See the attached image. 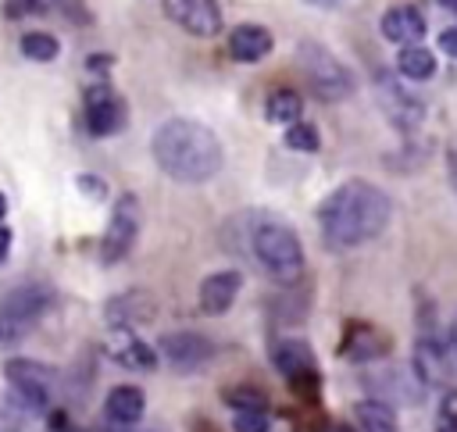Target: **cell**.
I'll use <instances>...</instances> for the list:
<instances>
[{"instance_id":"obj_41","label":"cell","mask_w":457,"mask_h":432,"mask_svg":"<svg viewBox=\"0 0 457 432\" xmlns=\"http://www.w3.org/2000/svg\"><path fill=\"white\" fill-rule=\"evenodd\" d=\"M118 432H129V428H118Z\"/></svg>"},{"instance_id":"obj_10","label":"cell","mask_w":457,"mask_h":432,"mask_svg":"<svg viewBox=\"0 0 457 432\" xmlns=\"http://www.w3.org/2000/svg\"><path fill=\"white\" fill-rule=\"evenodd\" d=\"M378 104H382V114H386L396 129H403V132L418 129V125H421V118H425L421 100H418L414 93H407L400 82H393L389 75H382V79H378Z\"/></svg>"},{"instance_id":"obj_31","label":"cell","mask_w":457,"mask_h":432,"mask_svg":"<svg viewBox=\"0 0 457 432\" xmlns=\"http://www.w3.org/2000/svg\"><path fill=\"white\" fill-rule=\"evenodd\" d=\"M111 64H114V57H111V54H93V57L86 61V68H89V71H96V75H100V71H107Z\"/></svg>"},{"instance_id":"obj_38","label":"cell","mask_w":457,"mask_h":432,"mask_svg":"<svg viewBox=\"0 0 457 432\" xmlns=\"http://www.w3.org/2000/svg\"><path fill=\"white\" fill-rule=\"evenodd\" d=\"M307 4H314V7H328V4H336V0H307Z\"/></svg>"},{"instance_id":"obj_12","label":"cell","mask_w":457,"mask_h":432,"mask_svg":"<svg viewBox=\"0 0 457 432\" xmlns=\"http://www.w3.org/2000/svg\"><path fill=\"white\" fill-rule=\"evenodd\" d=\"M239 289H243V271H236V268L207 275L200 282V311L204 314H225L236 303Z\"/></svg>"},{"instance_id":"obj_8","label":"cell","mask_w":457,"mask_h":432,"mask_svg":"<svg viewBox=\"0 0 457 432\" xmlns=\"http://www.w3.org/2000/svg\"><path fill=\"white\" fill-rule=\"evenodd\" d=\"M125 121H129V107L118 89H111L107 82L86 89V129L93 136H114L125 129Z\"/></svg>"},{"instance_id":"obj_39","label":"cell","mask_w":457,"mask_h":432,"mask_svg":"<svg viewBox=\"0 0 457 432\" xmlns=\"http://www.w3.org/2000/svg\"><path fill=\"white\" fill-rule=\"evenodd\" d=\"M453 353H457V318H453Z\"/></svg>"},{"instance_id":"obj_15","label":"cell","mask_w":457,"mask_h":432,"mask_svg":"<svg viewBox=\"0 0 457 432\" xmlns=\"http://www.w3.org/2000/svg\"><path fill=\"white\" fill-rule=\"evenodd\" d=\"M382 36H386L389 43H400V46L418 43V39L425 36V18H421V11L411 7V4L389 7V11L382 14Z\"/></svg>"},{"instance_id":"obj_7","label":"cell","mask_w":457,"mask_h":432,"mask_svg":"<svg viewBox=\"0 0 457 432\" xmlns=\"http://www.w3.org/2000/svg\"><path fill=\"white\" fill-rule=\"evenodd\" d=\"M4 375H7L11 389L18 393V400H21L25 407L43 411V407L50 403V396H54V378H57L54 368H46V364H39V361H29V357H18V361H7Z\"/></svg>"},{"instance_id":"obj_26","label":"cell","mask_w":457,"mask_h":432,"mask_svg":"<svg viewBox=\"0 0 457 432\" xmlns=\"http://www.w3.org/2000/svg\"><path fill=\"white\" fill-rule=\"evenodd\" d=\"M232 428H236V432H268V428H271V414H268V407H243V411H232Z\"/></svg>"},{"instance_id":"obj_4","label":"cell","mask_w":457,"mask_h":432,"mask_svg":"<svg viewBox=\"0 0 457 432\" xmlns=\"http://www.w3.org/2000/svg\"><path fill=\"white\" fill-rule=\"evenodd\" d=\"M296 61H300V68H303L311 89H314L321 100L336 104V100H343V96L353 93V75L346 71V64H343L328 46H321V43H300Z\"/></svg>"},{"instance_id":"obj_2","label":"cell","mask_w":457,"mask_h":432,"mask_svg":"<svg viewBox=\"0 0 457 432\" xmlns=\"http://www.w3.org/2000/svg\"><path fill=\"white\" fill-rule=\"evenodd\" d=\"M150 150H154V161L157 168L175 179V182H186V186H196V182H207L221 171V139L193 121V118H168L154 139H150Z\"/></svg>"},{"instance_id":"obj_37","label":"cell","mask_w":457,"mask_h":432,"mask_svg":"<svg viewBox=\"0 0 457 432\" xmlns=\"http://www.w3.org/2000/svg\"><path fill=\"white\" fill-rule=\"evenodd\" d=\"M439 4H443L446 11H453V14H457V0H439Z\"/></svg>"},{"instance_id":"obj_14","label":"cell","mask_w":457,"mask_h":432,"mask_svg":"<svg viewBox=\"0 0 457 432\" xmlns=\"http://www.w3.org/2000/svg\"><path fill=\"white\" fill-rule=\"evenodd\" d=\"M421 386H439L450 378V357H446V346L436 339V336H421L418 339V350H414V368Z\"/></svg>"},{"instance_id":"obj_17","label":"cell","mask_w":457,"mask_h":432,"mask_svg":"<svg viewBox=\"0 0 457 432\" xmlns=\"http://www.w3.org/2000/svg\"><path fill=\"white\" fill-rule=\"evenodd\" d=\"M339 353L346 357V361H375V357H382L386 353V339L371 328V325H364V321H353L350 328H346V336H343V343H339Z\"/></svg>"},{"instance_id":"obj_16","label":"cell","mask_w":457,"mask_h":432,"mask_svg":"<svg viewBox=\"0 0 457 432\" xmlns=\"http://www.w3.org/2000/svg\"><path fill=\"white\" fill-rule=\"evenodd\" d=\"M275 46L271 32L264 25H236L228 32V57L232 61H243V64H253L261 57H268Z\"/></svg>"},{"instance_id":"obj_3","label":"cell","mask_w":457,"mask_h":432,"mask_svg":"<svg viewBox=\"0 0 457 432\" xmlns=\"http://www.w3.org/2000/svg\"><path fill=\"white\" fill-rule=\"evenodd\" d=\"M250 246H253V257L261 261V268L275 278V282H293L300 278L303 271V243L300 236L282 225L278 218H264L253 225L250 232Z\"/></svg>"},{"instance_id":"obj_13","label":"cell","mask_w":457,"mask_h":432,"mask_svg":"<svg viewBox=\"0 0 457 432\" xmlns=\"http://www.w3.org/2000/svg\"><path fill=\"white\" fill-rule=\"evenodd\" d=\"M107 357L118 361L121 368H132V371H150L157 364V350H150L139 336H132V328H111Z\"/></svg>"},{"instance_id":"obj_25","label":"cell","mask_w":457,"mask_h":432,"mask_svg":"<svg viewBox=\"0 0 457 432\" xmlns=\"http://www.w3.org/2000/svg\"><path fill=\"white\" fill-rule=\"evenodd\" d=\"M282 143L289 150H296V154H314L321 146V136H318V129L311 121H293V125H286Z\"/></svg>"},{"instance_id":"obj_29","label":"cell","mask_w":457,"mask_h":432,"mask_svg":"<svg viewBox=\"0 0 457 432\" xmlns=\"http://www.w3.org/2000/svg\"><path fill=\"white\" fill-rule=\"evenodd\" d=\"M75 182H79V189H82L86 196H93V200H104V196H107V186H104V179H96V175H79Z\"/></svg>"},{"instance_id":"obj_23","label":"cell","mask_w":457,"mask_h":432,"mask_svg":"<svg viewBox=\"0 0 457 432\" xmlns=\"http://www.w3.org/2000/svg\"><path fill=\"white\" fill-rule=\"evenodd\" d=\"M357 425H361V432H396V414L386 400H361Z\"/></svg>"},{"instance_id":"obj_1","label":"cell","mask_w":457,"mask_h":432,"mask_svg":"<svg viewBox=\"0 0 457 432\" xmlns=\"http://www.w3.org/2000/svg\"><path fill=\"white\" fill-rule=\"evenodd\" d=\"M393 214V200L386 189L364 179H346L336 186L321 207H318V225L325 236V246L332 250H353L375 236L386 232Z\"/></svg>"},{"instance_id":"obj_35","label":"cell","mask_w":457,"mask_h":432,"mask_svg":"<svg viewBox=\"0 0 457 432\" xmlns=\"http://www.w3.org/2000/svg\"><path fill=\"white\" fill-rule=\"evenodd\" d=\"M54 4H57V0H32L36 11H46V7H54Z\"/></svg>"},{"instance_id":"obj_33","label":"cell","mask_w":457,"mask_h":432,"mask_svg":"<svg viewBox=\"0 0 457 432\" xmlns=\"http://www.w3.org/2000/svg\"><path fill=\"white\" fill-rule=\"evenodd\" d=\"M443 418H446L450 425H457V393H446V400H443Z\"/></svg>"},{"instance_id":"obj_34","label":"cell","mask_w":457,"mask_h":432,"mask_svg":"<svg viewBox=\"0 0 457 432\" xmlns=\"http://www.w3.org/2000/svg\"><path fill=\"white\" fill-rule=\"evenodd\" d=\"M7 250H11V228L0 221V264L7 261Z\"/></svg>"},{"instance_id":"obj_19","label":"cell","mask_w":457,"mask_h":432,"mask_svg":"<svg viewBox=\"0 0 457 432\" xmlns=\"http://www.w3.org/2000/svg\"><path fill=\"white\" fill-rule=\"evenodd\" d=\"M154 314V303L146 300V293H125V296H118V300H111L107 303V321H111V328H132V325H139V321H146Z\"/></svg>"},{"instance_id":"obj_36","label":"cell","mask_w":457,"mask_h":432,"mask_svg":"<svg viewBox=\"0 0 457 432\" xmlns=\"http://www.w3.org/2000/svg\"><path fill=\"white\" fill-rule=\"evenodd\" d=\"M4 214H7V196L0 193V221H4Z\"/></svg>"},{"instance_id":"obj_30","label":"cell","mask_w":457,"mask_h":432,"mask_svg":"<svg viewBox=\"0 0 457 432\" xmlns=\"http://www.w3.org/2000/svg\"><path fill=\"white\" fill-rule=\"evenodd\" d=\"M29 11H36L32 0H7V7H4L7 18H21V14H29Z\"/></svg>"},{"instance_id":"obj_22","label":"cell","mask_w":457,"mask_h":432,"mask_svg":"<svg viewBox=\"0 0 457 432\" xmlns=\"http://www.w3.org/2000/svg\"><path fill=\"white\" fill-rule=\"evenodd\" d=\"M264 114H268L271 125H282V129H286V125L300 121V114H303V100H300L293 89H275V93H268Z\"/></svg>"},{"instance_id":"obj_18","label":"cell","mask_w":457,"mask_h":432,"mask_svg":"<svg viewBox=\"0 0 457 432\" xmlns=\"http://www.w3.org/2000/svg\"><path fill=\"white\" fill-rule=\"evenodd\" d=\"M104 411H107V418L114 425H136L143 418V411H146V396H143L139 386H114L107 393Z\"/></svg>"},{"instance_id":"obj_20","label":"cell","mask_w":457,"mask_h":432,"mask_svg":"<svg viewBox=\"0 0 457 432\" xmlns=\"http://www.w3.org/2000/svg\"><path fill=\"white\" fill-rule=\"evenodd\" d=\"M271 364H275L286 378L318 368V364H314V353H311V346H307L303 339H282V343H275V346H271Z\"/></svg>"},{"instance_id":"obj_6","label":"cell","mask_w":457,"mask_h":432,"mask_svg":"<svg viewBox=\"0 0 457 432\" xmlns=\"http://www.w3.org/2000/svg\"><path fill=\"white\" fill-rule=\"evenodd\" d=\"M136 236H139V200H136L132 193H125V196H118L114 211H111V221H107V228H104L100 261H104V264H118V261L132 250Z\"/></svg>"},{"instance_id":"obj_40","label":"cell","mask_w":457,"mask_h":432,"mask_svg":"<svg viewBox=\"0 0 457 432\" xmlns=\"http://www.w3.org/2000/svg\"><path fill=\"white\" fill-rule=\"evenodd\" d=\"M443 432H457V428H450V425H446V428H443Z\"/></svg>"},{"instance_id":"obj_28","label":"cell","mask_w":457,"mask_h":432,"mask_svg":"<svg viewBox=\"0 0 457 432\" xmlns=\"http://www.w3.org/2000/svg\"><path fill=\"white\" fill-rule=\"evenodd\" d=\"M225 400H228L236 411H243V407H268L257 389H243V386H239V389H225Z\"/></svg>"},{"instance_id":"obj_27","label":"cell","mask_w":457,"mask_h":432,"mask_svg":"<svg viewBox=\"0 0 457 432\" xmlns=\"http://www.w3.org/2000/svg\"><path fill=\"white\" fill-rule=\"evenodd\" d=\"M286 382H289V389H293L296 396H303V400H314V396L321 393V371H318V368L300 371V375H293V378H286Z\"/></svg>"},{"instance_id":"obj_9","label":"cell","mask_w":457,"mask_h":432,"mask_svg":"<svg viewBox=\"0 0 457 432\" xmlns=\"http://www.w3.org/2000/svg\"><path fill=\"white\" fill-rule=\"evenodd\" d=\"M164 14L186 29L189 36L211 39L221 32V7L218 0H164Z\"/></svg>"},{"instance_id":"obj_5","label":"cell","mask_w":457,"mask_h":432,"mask_svg":"<svg viewBox=\"0 0 457 432\" xmlns=\"http://www.w3.org/2000/svg\"><path fill=\"white\" fill-rule=\"evenodd\" d=\"M50 307V289L46 286H18L0 300V339L14 343L18 336H25L39 314Z\"/></svg>"},{"instance_id":"obj_24","label":"cell","mask_w":457,"mask_h":432,"mask_svg":"<svg viewBox=\"0 0 457 432\" xmlns=\"http://www.w3.org/2000/svg\"><path fill=\"white\" fill-rule=\"evenodd\" d=\"M21 54L29 57V61H54L57 54H61V43H57V36H50V32H25L21 36Z\"/></svg>"},{"instance_id":"obj_32","label":"cell","mask_w":457,"mask_h":432,"mask_svg":"<svg viewBox=\"0 0 457 432\" xmlns=\"http://www.w3.org/2000/svg\"><path fill=\"white\" fill-rule=\"evenodd\" d=\"M439 46H443L450 57H457V25H450V29L439 36Z\"/></svg>"},{"instance_id":"obj_11","label":"cell","mask_w":457,"mask_h":432,"mask_svg":"<svg viewBox=\"0 0 457 432\" xmlns=\"http://www.w3.org/2000/svg\"><path fill=\"white\" fill-rule=\"evenodd\" d=\"M161 357L175 371H196L211 361V339L200 332H168L161 336Z\"/></svg>"},{"instance_id":"obj_21","label":"cell","mask_w":457,"mask_h":432,"mask_svg":"<svg viewBox=\"0 0 457 432\" xmlns=\"http://www.w3.org/2000/svg\"><path fill=\"white\" fill-rule=\"evenodd\" d=\"M396 71L403 75V79H414V82H425V79H432L436 75V57H432V50H425V46H400V54H396Z\"/></svg>"}]
</instances>
